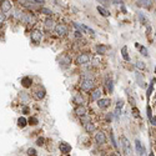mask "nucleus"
<instances>
[{"instance_id":"obj_1","label":"nucleus","mask_w":156,"mask_h":156,"mask_svg":"<svg viewBox=\"0 0 156 156\" xmlns=\"http://www.w3.org/2000/svg\"><path fill=\"white\" fill-rule=\"evenodd\" d=\"M80 87L81 90L84 91H90V90L94 89V80L90 75H86L84 74L83 75V79H81V83H80Z\"/></svg>"},{"instance_id":"obj_2","label":"nucleus","mask_w":156,"mask_h":156,"mask_svg":"<svg viewBox=\"0 0 156 156\" xmlns=\"http://www.w3.org/2000/svg\"><path fill=\"white\" fill-rule=\"evenodd\" d=\"M121 144H122V151L125 156H133V149H131V144L126 136H121Z\"/></svg>"},{"instance_id":"obj_3","label":"nucleus","mask_w":156,"mask_h":156,"mask_svg":"<svg viewBox=\"0 0 156 156\" xmlns=\"http://www.w3.org/2000/svg\"><path fill=\"white\" fill-rule=\"evenodd\" d=\"M90 60H91V56L89 55V53H83V54H80V55L76 57V64H78V65H85V64H87Z\"/></svg>"},{"instance_id":"obj_4","label":"nucleus","mask_w":156,"mask_h":156,"mask_svg":"<svg viewBox=\"0 0 156 156\" xmlns=\"http://www.w3.org/2000/svg\"><path fill=\"white\" fill-rule=\"evenodd\" d=\"M54 30L59 36H64L68 34V26L65 25V24H57V25H55Z\"/></svg>"},{"instance_id":"obj_5","label":"nucleus","mask_w":156,"mask_h":156,"mask_svg":"<svg viewBox=\"0 0 156 156\" xmlns=\"http://www.w3.org/2000/svg\"><path fill=\"white\" fill-rule=\"evenodd\" d=\"M41 38H43V32L40 30H34L31 32V35H30L31 41L34 44H39L40 41H41Z\"/></svg>"},{"instance_id":"obj_6","label":"nucleus","mask_w":156,"mask_h":156,"mask_svg":"<svg viewBox=\"0 0 156 156\" xmlns=\"http://www.w3.org/2000/svg\"><path fill=\"white\" fill-rule=\"evenodd\" d=\"M95 141L99 145H104L106 142V136L102 131H97V133L95 134Z\"/></svg>"},{"instance_id":"obj_7","label":"nucleus","mask_w":156,"mask_h":156,"mask_svg":"<svg viewBox=\"0 0 156 156\" xmlns=\"http://www.w3.org/2000/svg\"><path fill=\"white\" fill-rule=\"evenodd\" d=\"M59 149H60V151H61L64 155H68V154L71 151V146H70V144L63 141V142L59 144Z\"/></svg>"},{"instance_id":"obj_8","label":"nucleus","mask_w":156,"mask_h":156,"mask_svg":"<svg viewBox=\"0 0 156 156\" xmlns=\"http://www.w3.org/2000/svg\"><path fill=\"white\" fill-rule=\"evenodd\" d=\"M44 26H45V30L46 31H51L55 29V21L51 19V18H47L44 23Z\"/></svg>"},{"instance_id":"obj_9","label":"nucleus","mask_w":156,"mask_h":156,"mask_svg":"<svg viewBox=\"0 0 156 156\" xmlns=\"http://www.w3.org/2000/svg\"><path fill=\"white\" fill-rule=\"evenodd\" d=\"M111 104V100L110 99H100L97 100V106H99L100 109H108Z\"/></svg>"},{"instance_id":"obj_10","label":"nucleus","mask_w":156,"mask_h":156,"mask_svg":"<svg viewBox=\"0 0 156 156\" xmlns=\"http://www.w3.org/2000/svg\"><path fill=\"white\" fill-rule=\"evenodd\" d=\"M86 112H87V109L85 108L84 105H79L78 108L75 109V114L78 115V116H80V118L85 116V115H86Z\"/></svg>"},{"instance_id":"obj_11","label":"nucleus","mask_w":156,"mask_h":156,"mask_svg":"<svg viewBox=\"0 0 156 156\" xmlns=\"http://www.w3.org/2000/svg\"><path fill=\"white\" fill-rule=\"evenodd\" d=\"M135 146H136V151H137L139 156H144V155L146 154V152H145V149H144V146H142V144H141L140 140H136V141H135Z\"/></svg>"},{"instance_id":"obj_12","label":"nucleus","mask_w":156,"mask_h":156,"mask_svg":"<svg viewBox=\"0 0 156 156\" xmlns=\"http://www.w3.org/2000/svg\"><path fill=\"white\" fill-rule=\"evenodd\" d=\"M0 6H2V11H3V13L10 11V9H11V3L8 2V0H4V2H2V4H0Z\"/></svg>"},{"instance_id":"obj_13","label":"nucleus","mask_w":156,"mask_h":156,"mask_svg":"<svg viewBox=\"0 0 156 156\" xmlns=\"http://www.w3.org/2000/svg\"><path fill=\"white\" fill-rule=\"evenodd\" d=\"M70 63H71V59H70L68 55H64L61 59H60V64H61L63 68H68L69 65H70Z\"/></svg>"},{"instance_id":"obj_14","label":"nucleus","mask_w":156,"mask_h":156,"mask_svg":"<svg viewBox=\"0 0 156 156\" xmlns=\"http://www.w3.org/2000/svg\"><path fill=\"white\" fill-rule=\"evenodd\" d=\"M34 97L36 100H41L45 97V90L44 89H38L34 93Z\"/></svg>"},{"instance_id":"obj_15","label":"nucleus","mask_w":156,"mask_h":156,"mask_svg":"<svg viewBox=\"0 0 156 156\" xmlns=\"http://www.w3.org/2000/svg\"><path fill=\"white\" fill-rule=\"evenodd\" d=\"M31 84H32V80L30 79V76H24V78L21 79V85H23L24 87H25V89L30 87Z\"/></svg>"},{"instance_id":"obj_16","label":"nucleus","mask_w":156,"mask_h":156,"mask_svg":"<svg viewBox=\"0 0 156 156\" xmlns=\"http://www.w3.org/2000/svg\"><path fill=\"white\" fill-rule=\"evenodd\" d=\"M100 96H101V90L100 89H95L94 91L91 93V97H90V99H91L93 101H97V100H100Z\"/></svg>"},{"instance_id":"obj_17","label":"nucleus","mask_w":156,"mask_h":156,"mask_svg":"<svg viewBox=\"0 0 156 156\" xmlns=\"http://www.w3.org/2000/svg\"><path fill=\"white\" fill-rule=\"evenodd\" d=\"M21 21L25 23V24H30V23L32 21V15H31L30 13L23 14V16H21Z\"/></svg>"},{"instance_id":"obj_18","label":"nucleus","mask_w":156,"mask_h":156,"mask_svg":"<svg viewBox=\"0 0 156 156\" xmlns=\"http://www.w3.org/2000/svg\"><path fill=\"white\" fill-rule=\"evenodd\" d=\"M108 46L106 45H102V44H100V45H97L96 46V51H97V54H100V55H104V54H106V51H108Z\"/></svg>"},{"instance_id":"obj_19","label":"nucleus","mask_w":156,"mask_h":156,"mask_svg":"<svg viewBox=\"0 0 156 156\" xmlns=\"http://www.w3.org/2000/svg\"><path fill=\"white\" fill-rule=\"evenodd\" d=\"M26 125H28V120L24 118V116H21V118L18 119V126H19L20 129H24Z\"/></svg>"},{"instance_id":"obj_20","label":"nucleus","mask_w":156,"mask_h":156,"mask_svg":"<svg viewBox=\"0 0 156 156\" xmlns=\"http://www.w3.org/2000/svg\"><path fill=\"white\" fill-rule=\"evenodd\" d=\"M84 126H85V130L87 131V133H93V131L96 130V126H95V124H93V122H87V124H85Z\"/></svg>"},{"instance_id":"obj_21","label":"nucleus","mask_w":156,"mask_h":156,"mask_svg":"<svg viewBox=\"0 0 156 156\" xmlns=\"http://www.w3.org/2000/svg\"><path fill=\"white\" fill-rule=\"evenodd\" d=\"M74 101H75L76 104H79V105H81V104H84V97L80 94H76L75 96H74Z\"/></svg>"},{"instance_id":"obj_22","label":"nucleus","mask_w":156,"mask_h":156,"mask_svg":"<svg viewBox=\"0 0 156 156\" xmlns=\"http://www.w3.org/2000/svg\"><path fill=\"white\" fill-rule=\"evenodd\" d=\"M121 54H122V57H124L125 61H130V57L127 55V47L126 46H124V47L121 49Z\"/></svg>"},{"instance_id":"obj_23","label":"nucleus","mask_w":156,"mask_h":156,"mask_svg":"<svg viewBox=\"0 0 156 156\" xmlns=\"http://www.w3.org/2000/svg\"><path fill=\"white\" fill-rule=\"evenodd\" d=\"M80 28H81V29H83L84 31H86V32H87V34H90V35H91V36H95V31H94L93 29H90L89 26H86V25H80Z\"/></svg>"},{"instance_id":"obj_24","label":"nucleus","mask_w":156,"mask_h":156,"mask_svg":"<svg viewBox=\"0 0 156 156\" xmlns=\"http://www.w3.org/2000/svg\"><path fill=\"white\" fill-rule=\"evenodd\" d=\"M97 11L100 13V15H102V16H109L110 15V13L105 9V8H102V6H97Z\"/></svg>"},{"instance_id":"obj_25","label":"nucleus","mask_w":156,"mask_h":156,"mask_svg":"<svg viewBox=\"0 0 156 156\" xmlns=\"http://www.w3.org/2000/svg\"><path fill=\"white\" fill-rule=\"evenodd\" d=\"M139 6H144V8H150L151 6V2H147V0H141V2H137Z\"/></svg>"},{"instance_id":"obj_26","label":"nucleus","mask_w":156,"mask_h":156,"mask_svg":"<svg viewBox=\"0 0 156 156\" xmlns=\"http://www.w3.org/2000/svg\"><path fill=\"white\" fill-rule=\"evenodd\" d=\"M106 87H108V90L110 93H112V90H114V84H112V80L111 79H108L106 80Z\"/></svg>"},{"instance_id":"obj_27","label":"nucleus","mask_w":156,"mask_h":156,"mask_svg":"<svg viewBox=\"0 0 156 156\" xmlns=\"http://www.w3.org/2000/svg\"><path fill=\"white\" fill-rule=\"evenodd\" d=\"M155 81H156V79H152V80H151L150 87L147 89V97H150V96H151V93H152V89H154V84H155Z\"/></svg>"},{"instance_id":"obj_28","label":"nucleus","mask_w":156,"mask_h":156,"mask_svg":"<svg viewBox=\"0 0 156 156\" xmlns=\"http://www.w3.org/2000/svg\"><path fill=\"white\" fill-rule=\"evenodd\" d=\"M136 47H139V49H140V51H141V54H142L144 56H147V55H149V54H147V49H146V47H144V46H140L139 44H136Z\"/></svg>"},{"instance_id":"obj_29","label":"nucleus","mask_w":156,"mask_h":156,"mask_svg":"<svg viewBox=\"0 0 156 156\" xmlns=\"http://www.w3.org/2000/svg\"><path fill=\"white\" fill-rule=\"evenodd\" d=\"M139 19H140V20L142 21V24H144V25H147V18H146V16H145L142 13H140V14H139Z\"/></svg>"},{"instance_id":"obj_30","label":"nucleus","mask_w":156,"mask_h":156,"mask_svg":"<svg viewBox=\"0 0 156 156\" xmlns=\"http://www.w3.org/2000/svg\"><path fill=\"white\" fill-rule=\"evenodd\" d=\"M28 122H29L30 125L34 126V125H36V124H38V119H36V118H34V116H30V118H29V120H28Z\"/></svg>"},{"instance_id":"obj_31","label":"nucleus","mask_w":156,"mask_h":156,"mask_svg":"<svg viewBox=\"0 0 156 156\" xmlns=\"http://www.w3.org/2000/svg\"><path fill=\"white\" fill-rule=\"evenodd\" d=\"M136 68L144 70V69H145V63H144V61H140V60H137V61H136Z\"/></svg>"},{"instance_id":"obj_32","label":"nucleus","mask_w":156,"mask_h":156,"mask_svg":"<svg viewBox=\"0 0 156 156\" xmlns=\"http://www.w3.org/2000/svg\"><path fill=\"white\" fill-rule=\"evenodd\" d=\"M40 11H41L43 14H45V15H51L53 14V11L50 9H47V8H41V10Z\"/></svg>"},{"instance_id":"obj_33","label":"nucleus","mask_w":156,"mask_h":156,"mask_svg":"<svg viewBox=\"0 0 156 156\" xmlns=\"http://www.w3.org/2000/svg\"><path fill=\"white\" fill-rule=\"evenodd\" d=\"M26 152H28L29 156H38V155H36V150H35V149H32V147H31V149H28Z\"/></svg>"},{"instance_id":"obj_34","label":"nucleus","mask_w":156,"mask_h":156,"mask_svg":"<svg viewBox=\"0 0 156 156\" xmlns=\"http://www.w3.org/2000/svg\"><path fill=\"white\" fill-rule=\"evenodd\" d=\"M133 115H134V118H140V112H139V110H137V108H133Z\"/></svg>"},{"instance_id":"obj_35","label":"nucleus","mask_w":156,"mask_h":156,"mask_svg":"<svg viewBox=\"0 0 156 156\" xmlns=\"http://www.w3.org/2000/svg\"><path fill=\"white\" fill-rule=\"evenodd\" d=\"M146 111H147V118H149V120H150L152 118V110H151L150 106H147L146 108Z\"/></svg>"},{"instance_id":"obj_36","label":"nucleus","mask_w":156,"mask_h":156,"mask_svg":"<svg viewBox=\"0 0 156 156\" xmlns=\"http://www.w3.org/2000/svg\"><path fill=\"white\" fill-rule=\"evenodd\" d=\"M122 106H124V101H122V100H118V102H116V109H118V110H121Z\"/></svg>"},{"instance_id":"obj_37","label":"nucleus","mask_w":156,"mask_h":156,"mask_svg":"<svg viewBox=\"0 0 156 156\" xmlns=\"http://www.w3.org/2000/svg\"><path fill=\"white\" fill-rule=\"evenodd\" d=\"M5 21V14L3 11H0V24H3Z\"/></svg>"},{"instance_id":"obj_38","label":"nucleus","mask_w":156,"mask_h":156,"mask_svg":"<svg viewBox=\"0 0 156 156\" xmlns=\"http://www.w3.org/2000/svg\"><path fill=\"white\" fill-rule=\"evenodd\" d=\"M36 145H39V146H43V145H44V139H43V137L38 139V140H36Z\"/></svg>"},{"instance_id":"obj_39","label":"nucleus","mask_w":156,"mask_h":156,"mask_svg":"<svg viewBox=\"0 0 156 156\" xmlns=\"http://www.w3.org/2000/svg\"><path fill=\"white\" fill-rule=\"evenodd\" d=\"M110 137H111V141H112V146L115 147V149H118V145H116V142H115V139H114V135H112V133L110 134Z\"/></svg>"},{"instance_id":"obj_40","label":"nucleus","mask_w":156,"mask_h":156,"mask_svg":"<svg viewBox=\"0 0 156 156\" xmlns=\"http://www.w3.org/2000/svg\"><path fill=\"white\" fill-rule=\"evenodd\" d=\"M150 120H151V124H152L154 126H156V118H155V116H152Z\"/></svg>"},{"instance_id":"obj_41","label":"nucleus","mask_w":156,"mask_h":156,"mask_svg":"<svg viewBox=\"0 0 156 156\" xmlns=\"http://www.w3.org/2000/svg\"><path fill=\"white\" fill-rule=\"evenodd\" d=\"M111 119H112V114H109L108 116H106V120H108V121H111Z\"/></svg>"},{"instance_id":"obj_42","label":"nucleus","mask_w":156,"mask_h":156,"mask_svg":"<svg viewBox=\"0 0 156 156\" xmlns=\"http://www.w3.org/2000/svg\"><path fill=\"white\" fill-rule=\"evenodd\" d=\"M23 111H24V112H25V114H26V112L29 111V109H28V108H24V110H23Z\"/></svg>"},{"instance_id":"obj_43","label":"nucleus","mask_w":156,"mask_h":156,"mask_svg":"<svg viewBox=\"0 0 156 156\" xmlns=\"http://www.w3.org/2000/svg\"><path fill=\"white\" fill-rule=\"evenodd\" d=\"M155 72H156V68H155Z\"/></svg>"},{"instance_id":"obj_44","label":"nucleus","mask_w":156,"mask_h":156,"mask_svg":"<svg viewBox=\"0 0 156 156\" xmlns=\"http://www.w3.org/2000/svg\"><path fill=\"white\" fill-rule=\"evenodd\" d=\"M144 156H145V155H144Z\"/></svg>"}]
</instances>
